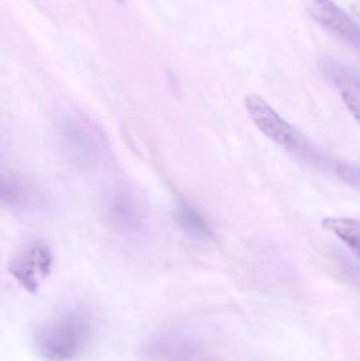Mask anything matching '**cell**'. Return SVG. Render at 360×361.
<instances>
[{
	"mask_svg": "<svg viewBox=\"0 0 360 361\" xmlns=\"http://www.w3.org/2000/svg\"><path fill=\"white\" fill-rule=\"evenodd\" d=\"M90 319L80 309H67L46 320L36 331L35 347L44 361H73L90 345Z\"/></svg>",
	"mask_w": 360,
	"mask_h": 361,
	"instance_id": "1",
	"label": "cell"
},
{
	"mask_svg": "<svg viewBox=\"0 0 360 361\" xmlns=\"http://www.w3.org/2000/svg\"><path fill=\"white\" fill-rule=\"evenodd\" d=\"M58 133L63 152L76 166L90 169L103 161L107 142L92 121L72 114L61 121Z\"/></svg>",
	"mask_w": 360,
	"mask_h": 361,
	"instance_id": "2",
	"label": "cell"
},
{
	"mask_svg": "<svg viewBox=\"0 0 360 361\" xmlns=\"http://www.w3.org/2000/svg\"><path fill=\"white\" fill-rule=\"evenodd\" d=\"M245 108L254 124L268 139L298 156L309 154L310 147L306 139L263 99L258 95H249L245 99Z\"/></svg>",
	"mask_w": 360,
	"mask_h": 361,
	"instance_id": "3",
	"label": "cell"
},
{
	"mask_svg": "<svg viewBox=\"0 0 360 361\" xmlns=\"http://www.w3.org/2000/svg\"><path fill=\"white\" fill-rule=\"evenodd\" d=\"M54 265L52 248L42 240H33L8 262V273L29 293H36L42 281L51 275Z\"/></svg>",
	"mask_w": 360,
	"mask_h": 361,
	"instance_id": "4",
	"label": "cell"
},
{
	"mask_svg": "<svg viewBox=\"0 0 360 361\" xmlns=\"http://www.w3.org/2000/svg\"><path fill=\"white\" fill-rule=\"evenodd\" d=\"M104 216L110 228L118 233H137L143 224V202L135 189L122 185L108 197Z\"/></svg>",
	"mask_w": 360,
	"mask_h": 361,
	"instance_id": "5",
	"label": "cell"
},
{
	"mask_svg": "<svg viewBox=\"0 0 360 361\" xmlns=\"http://www.w3.org/2000/svg\"><path fill=\"white\" fill-rule=\"evenodd\" d=\"M310 12L313 18L332 35L357 48L359 30L357 23L332 0H312Z\"/></svg>",
	"mask_w": 360,
	"mask_h": 361,
	"instance_id": "6",
	"label": "cell"
},
{
	"mask_svg": "<svg viewBox=\"0 0 360 361\" xmlns=\"http://www.w3.org/2000/svg\"><path fill=\"white\" fill-rule=\"evenodd\" d=\"M323 71L342 95L355 120L359 121L360 85L359 72L336 61H325Z\"/></svg>",
	"mask_w": 360,
	"mask_h": 361,
	"instance_id": "7",
	"label": "cell"
},
{
	"mask_svg": "<svg viewBox=\"0 0 360 361\" xmlns=\"http://www.w3.org/2000/svg\"><path fill=\"white\" fill-rule=\"evenodd\" d=\"M34 195L30 185L16 176L0 175V208L23 210L33 205Z\"/></svg>",
	"mask_w": 360,
	"mask_h": 361,
	"instance_id": "8",
	"label": "cell"
},
{
	"mask_svg": "<svg viewBox=\"0 0 360 361\" xmlns=\"http://www.w3.org/2000/svg\"><path fill=\"white\" fill-rule=\"evenodd\" d=\"M175 220L184 233L197 241L213 240V233L203 216L190 204L181 201L175 209Z\"/></svg>",
	"mask_w": 360,
	"mask_h": 361,
	"instance_id": "9",
	"label": "cell"
},
{
	"mask_svg": "<svg viewBox=\"0 0 360 361\" xmlns=\"http://www.w3.org/2000/svg\"><path fill=\"white\" fill-rule=\"evenodd\" d=\"M323 226L335 233L356 256L359 252V222L350 218H327L323 220Z\"/></svg>",
	"mask_w": 360,
	"mask_h": 361,
	"instance_id": "10",
	"label": "cell"
},
{
	"mask_svg": "<svg viewBox=\"0 0 360 361\" xmlns=\"http://www.w3.org/2000/svg\"><path fill=\"white\" fill-rule=\"evenodd\" d=\"M336 173L342 182L359 190L360 180L359 165L342 163L336 166Z\"/></svg>",
	"mask_w": 360,
	"mask_h": 361,
	"instance_id": "11",
	"label": "cell"
}]
</instances>
